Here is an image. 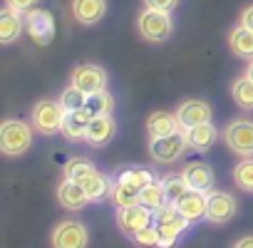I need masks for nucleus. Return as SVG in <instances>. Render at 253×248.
<instances>
[{
	"mask_svg": "<svg viewBox=\"0 0 253 248\" xmlns=\"http://www.w3.org/2000/svg\"><path fill=\"white\" fill-rule=\"evenodd\" d=\"M65 179L77 181L84 189V194L89 196V201H99L107 194H112V186H109L107 176L99 174L97 166L87 159H70L65 164Z\"/></svg>",
	"mask_w": 253,
	"mask_h": 248,
	"instance_id": "obj_1",
	"label": "nucleus"
},
{
	"mask_svg": "<svg viewBox=\"0 0 253 248\" xmlns=\"http://www.w3.org/2000/svg\"><path fill=\"white\" fill-rule=\"evenodd\" d=\"M33 129L23 119H5L0 127V152L5 157H20L33 147Z\"/></svg>",
	"mask_w": 253,
	"mask_h": 248,
	"instance_id": "obj_2",
	"label": "nucleus"
},
{
	"mask_svg": "<svg viewBox=\"0 0 253 248\" xmlns=\"http://www.w3.org/2000/svg\"><path fill=\"white\" fill-rule=\"evenodd\" d=\"M154 226L159 233V248H171L179 241V236L189 228V221L176 211L174 204H164L154 211Z\"/></svg>",
	"mask_w": 253,
	"mask_h": 248,
	"instance_id": "obj_3",
	"label": "nucleus"
},
{
	"mask_svg": "<svg viewBox=\"0 0 253 248\" xmlns=\"http://www.w3.org/2000/svg\"><path fill=\"white\" fill-rule=\"evenodd\" d=\"M65 117H67V109L60 104V102H52V99H40L35 107H33V127L35 132L45 134V137H52L57 132H62V124H65Z\"/></svg>",
	"mask_w": 253,
	"mask_h": 248,
	"instance_id": "obj_4",
	"label": "nucleus"
},
{
	"mask_svg": "<svg viewBox=\"0 0 253 248\" xmlns=\"http://www.w3.org/2000/svg\"><path fill=\"white\" fill-rule=\"evenodd\" d=\"M223 142L233 154L243 159L253 157V119H233L223 129Z\"/></svg>",
	"mask_w": 253,
	"mask_h": 248,
	"instance_id": "obj_5",
	"label": "nucleus"
},
{
	"mask_svg": "<svg viewBox=\"0 0 253 248\" xmlns=\"http://www.w3.org/2000/svg\"><path fill=\"white\" fill-rule=\"evenodd\" d=\"M137 28H139V35L147 40V42H164L171 30H174V23H171V15L169 13H162V10H144L137 20Z\"/></svg>",
	"mask_w": 253,
	"mask_h": 248,
	"instance_id": "obj_6",
	"label": "nucleus"
},
{
	"mask_svg": "<svg viewBox=\"0 0 253 248\" xmlns=\"http://www.w3.org/2000/svg\"><path fill=\"white\" fill-rule=\"evenodd\" d=\"M50 243H52V248H87L89 233H87L84 223H80L75 218H67V221H60L52 228Z\"/></svg>",
	"mask_w": 253,
	"mask_h": 248,
	"instance_id": "obj_7",
	"label": "nucleus"
},
{
	"mask_svg": "<svg viewBox=\"0 0 253 248\" xmlns=\"http://www.w3.org/2000/svg\"><path fill=\"white\" fill-rule=\"evenodd\" d=\"M189 147L186 142V132H176V134H169V137H157V139H149V154L154 162L159 164H174L184 149Z\"/></svg>",
	"mask_w": 253,
	"mask_h": 248,
	"instance_id": "obj_8",
	"label": "nucleus"
},
{
	"mask_svg": "<svg viewBox=\"0 0 253 248\" xmlns=\"http://www.w3.org/2000/svg\"><path fill=\"white\" fill-rule=\"evenodd\" d=\"M152 221H154V211H149V208L142 206V204L124 206V208L117 211V226H119V231L126 233V236L139 233L142 228L152 226Z\"/></svg>",
	"mask_w": 253,
	"mask_h": 248,
	"instance_id": "obj_9",
	"label": "nucleus"
},
{
	"mask_svg": "<svg viewBox=\"0 0 253 248\" xmlns=\"http://www.w3.org/2000/svg\"><path fill=\"white\" fill-rule=\"evenodd\" d=\"M70 84L82 89L87 97L94 94V92H102L107 87V72L104 67L99 65H80L72 70V77H70Z\"/></svg>",
	"mask_w": 253,
	"mask_h": 248,
	"instance_id": "obj_10",
	"label": "nucleus"
},
{
	"mask_svg": "<svg viewBox=\"0 0 253 248\" xmlns=\"http://www.w3.org/2000/svg\"><path fill=\"white\" fill-rule=\"evenodd\" d=\"M238 211V204L226 191H209L206 194V221L211 223H228Z\"/></svg>",
	"mask_w": 253,
	"mask_h": 248,
	"instance_id": "obj_11",
	"label": "nucleus"
},
{
	"mask_svg": "<svg viewBox=\"0 0 253 248\" xmlns=\"http://www.w3.org/2000/svg\"><path fill=\"white\" fill-rule=\"evenodd\" d=\"M25 30L38 45H47L55 38V18L47 10H30L25 20Z\"/></svg>",
	"mask_w": 253,
	"mask_h": 248,
	"instance_id": "obj_12",
	"label": "nucleus"
},
{
	"mask_svg": "<svg viewBox=\"0 0 253 248\" xmlns=\"http://www.w3.org/2000/svg\"><path fill=\"white\" fill-rule=\"evenodd\" d=\"M176 117H179L184 129H191V127H199V124L211 122V107L204 99H186V102L179 104Z\"/></svg>",
	"mask_w": 253,
	"mask_h": 248,
	"instance_id": "obj_13",
	"label": "nucleus"
},
{
	"mask_svg": "<svg viewBox=\"0 0 253 248\" xmlns=\"http://www.w3.org/2000/svg\"><path fill=\"white\" fill-rule=\"evenodd\" d=\"M117 132V122L112 119V114H102V117H92L89 127H87V134H84V142L92 144V147H104L112 142Z\"/></svg>",
	"mask_w": 253,
	"mask_h": 248,
	"instance_id": "obj_14",
	"label": "nucleus"
},
{
	"mask_svg": "<svg viewBox=\"0 0 253 248\" xmlns=\"http://www.w3.org/2000/svg\"><path fill=\"white\" fill-rule=\"evenodd\" d=\"M181 176H184V181L189 184L191 191L209 194L211 186H213V169H211L209 164H204V162H191V164H186L184 171H181Z\"/></svg>",
	"mask_w": 253,
	"mask_h": 248,
	"instance_id": "obj_15",
	"label": "nucleus"
},
{
	"mask_svg": "<svg viewBox=\"0 0 253 248\" xmlns=\"http://www.w3.org/2000/svg\"><path fill=\"white\" fill-rule=\"evenodd\" d=\"M89 122H92V112H89L87 107L75 109V112H67L60 134H62L67 142H80V139H84V134H87Z\"/></svg>",
	"mask_w": 253,
	"mask_h": 248,
	"instance_id": "obj_16",
	"label": "nucleus"
},
{
	"mask_svg": "<svg viewBox=\"0 0 253 248\" xmlns=\"http://www.w3.org/2000/svg\"><path fill=\"white\" fill-rule=\"evenodd\" d=\"M184 127H181V122H179V117L176 114H171V112H154V114H149V119H147V132H149V139H157V137H169V134H176V132H181Z\"/></svg>",
	"mask_w": 253,
	"mask_h": 248,
	"instance_id": "obj_17",
	"label": "nucleus"
},
{
	"mask_svg": "<svg viewBox=\"0 0 253 248\" xmlns=\"http://www.w3.org/2000/svg\"><path fill=\"white\" fill-rule=\"evenodd\" d=\"M107 13V0H72V15L82 25H97Z\"/></svg>",
	"mask_w": 253,
	"mask_h": 248,
	"instance_id": "obj_18",
	"label": "nucleus"
},
{
	"mask_svg": "<svg viewBox=\"0 0 253 248\" xmlns=\"http://www.w3.org/2000/svg\"><path fill=\"white\" fill-rule=\"evenodd\" d=\"M174 206L189 223L206 218V194H201V191H186Z\"/></svg>",
	"mask_w": 253,
	"mask_h": 248,
	"instance_id": "obj_19",
	"label": "nucleus"
},
{
	"mask_svg": "<svg viewBox=\"0 0 253 248\" xmlns=\"http://www.w3.org/2000/svg\"><path fill=\"white\" fill-rule=\"evenodd\" d=\"M57 201H60V206H65V208H70V211H80V208H84V206L89 204V196L84 194V189H82L77 181L65 179V181L57 186Z\"/></svg>",
	"mask_w": 253,
	"mask_h": 248,
	"instance_id": "obj_20",
	"label": "nucleus"
},
{
	"mask_svg": "<svg viewBox=\"0 0 253 248\" xmlns=\"http://www.w3.org/2000/svg\"><path fill=\"white\" fill-rule=\"evenodd\" d=\"M20 15L23 13H18V10H13L8 5L3 8V13H0V42H3V45H13L23 35L25 23H23Z\"/></svg>",
	"mask_w": 253,
	"mask_h": 248,
	"instance_id": "obj_21",
	"label": "nucleus"
},
{
	"mask_svg": "<svg viewBox=\"0 0 253 248\" xmlns=\"http://www.w3.org/2000/svg\"><path fill=\"white\" fill-rule=\"evenodd\" d=\"M216 139H218V132H216V127H213L211 122L186 129V142H189V147H191L194 152H201V154L209 152V149L213 147Z\"/></svg>",
	"mask_w": 253,
	"mask_h": 248,
	"instance_id": "obj_22",
	"label": "nucleus"
},
{
	"mask_svg": "<svg viewBox=\"0 0 253 248\" xmlns=\"http://www.w3.org/2000/svg\"><path fill=\"white\" fill-rule=\"evenodd\" d=\"M228 47L233 55H238L243 60H253V30H248L243 25L233 28L228 35Z\"/></svg>",
	"mask_w": 253,
	"mask_h": 248,
	"instance_id": "obj_23",
	"label": "nucleus"
},
{
	"mask_svg": "<svg viewBox=\"0 0 253 248\" xmlns=\"http://www.w3.org/2000/svg\"><path fill=\"white\" fill-rule=\"evenodd\" d=\"M139 204L142 206H147L149 211H157V208H162L164 204H169L167 201V191H164V184L162 181H152V184H147L144 189H142V194H139Z\"/></svg>",
	"mask_w": 253,
	"mask_h": 248,
	"instance_id": "obj_24",
	"label": "nucleus"
},
{
	"mask_svg": "<svg viewBox=\"0 0 253 248\" xmlns=\"http://www.w3.org/2000/svg\"><path fill=\"white\" fill-rule=\"evenodd\" d=\"M139 194H142L139 189H134V186H129V184H124L122 179H117L114 186H112V201L117 204V208L139 204Z\"/></svg>",
	"mask_w": 253,
	"mask_h": 248,
	"instance_id": "obj_25",
	"label": "nucleus"
},
{
	"mask_svg": "<svg viewBox=\"0 0 253 248\" xmlns=\"http://www.w3.org/2000/svg\"><path fill=\"white\" fill-rule=\"evenodd\" d=\"M231 94H233V102L241 109H253V80H248L246 75L238 77L231 87Z\"/></svg>",
	"mask_w": 253,
	"mask_h": 248,
	"instance_id": "obj_26",
	"label": "nucleus"
},
{
	"mask_svg": "<svg viewBox=\"0 0 253 248\" xmlns=\"http://www.w3.org/2000/svg\"><path fill=\"white\" fill-rule=\"evenodd\" d=\"M84 107L92 112V117L112 114V109H114V97H112L107 89H102V92H94V94H89Z\"/></svg>",
	"mask_w": 253,
	"mask_h": 248,
	"instance_id": "obj_27",
	"label": "nucleus"
},
{
	"mask_svg": "<svg viewBox=\"0 0 253 248\" xmlns=\"http://www.w3.org/2000/svg\"><path fill=\"white\" fill-rule=\"evenodd\" d=\"M233 181L241 191L246 194H253V157L238 162V166L233 169Z\"/></svg>",
	"mask_w": 253,
	"mask_h": 248,
	"instance_id": "obj_28",
	"label": "nucleus"
},
{
	"mask_svg": "<svg viewBox=\"0 0 253 248\" xmlns=\"http://www.w3.org/2000/svg\"><path fill=\"white\" fill-rule=\"evenodd\" d=\"M162 184H164V191H167V201H169V204H176L186 191H191L181 174H169V176L162 179Z\"/></svg>",
	"mask_w": 253,
	"mask_h": 248,
	"instance_id": "obj_29",
	"label": "nucleus"
},
{
	"mask_svg": "<svg viewBox=\"0 0 253 248\" xmlns=\"http://www.w3.org/2000/svg\"><path fill=\"white\" fill-rule=\"evenodd\" d=\"M119 179H122L124 184H129V186L139 189V191H142L147 184H152V181H154L152 171H144V169H124V171L119 174Z\"/></svg>",
	"mask_w": 253,
	"mask_h": 248,
	"instance_id": "obj_30",
	"label": "nucleus"
},
{
	"mask_svg": "<svg viewBox=\"0 0 253 248\" xmlns=\"http://www.w3.org/2000/svg\"><path fill=\"white\" fill-rule=\"evenodd\" d=\"M60 104L67 109V112H75V109H82L84 104H87V94L82 92V89H77V87H67L62 94H60Z\"/></svg>",
	"mask_w": 253,
	"mask_h": 248,
	"instance_id": "obj_31",
	"label": "nucleus"
},
{
	"mask_svg": "<svg viewBox=\"0 0 253 248\" xmlns=\"http://www.w3.org/2000/svg\"><path fill=\"white\" fill-rule=\"evenodd\" d=\"M132 238H134V243H137L139 248H159V233H157V226H147V228H142L139 233H134Z\"/></svg>",
	"mask_w": 253,
	"mask_h": 248,
	"instance_id": "obj_32",
	"label": "nucleus"
},
{
	"mask_svg": "<svg viewBox=\"0 0 253 248\" xmlns=\"http://www.w3.org/2000/svg\"><path fill=\"white\" fill-rule=\"evenodd\" d=\"M179 0H144V5L149 10H162V13H171L176 8Z\"/></svg>",
	"mask_w": 253,
	"mask_h": 248,
	"instance_id": "obj_33",
	"label": "nucleus"
},
{
	"mask_svg": "<svg viewBox=\"0 0 253 248\" xmlns=\"http://www.w3.org/2000/svg\"><path fill=\"white\" fill-rule=\"evenodd\" d=\"M40 0H5V5L18 10V13H30V8H35Z\"/></svg>",
	"mask_w": 253,
	"mask_h": 248,
	"instance_id": "obj_34",
	"label": "nucleus"
},
{
	"mask_svg": "<svg viewBox=\"0 0 253 248\" xmlns=\"http://www.w3.org/2000/svg\"><path fill=\"white\" fill-rule=\"evenodd\" d=\"M241 25L248 28V30H253V5H248V8L241 13Z\"/></svg>",
	"mask_w": 253,
	"mask_h": 248,
	"instance_id": "obj_35",
	"label": "nucleus"
},
{
	"mask_svg": "<svg viewBox=\"0 0 253 248\" xmlns=\"http://www.w3.org/2000/svg\"><path fill=\"white\" fill-rule=\"evenodd\" d=\"M233 248H253V236H243V238H238Z\"/></svg>",
	"mask_w": 253,
	"mask_h": 248,
	"instance_id": "obj_36",
	"label": "nucleus"
},
{
	"mask_svg": "<svg viewBox=\"0 0 253 248\" xmlns=\"http://www.w3.org/2000/svg\"><path fill=\"white\" fill-rule=\"evenodd\" d=\"M246 77H248V80H253V60H251V62H248V67H246Z\"/></svg>",
	"mask_w": 253,
	"mask_h": 248,
	"instance_id": "obj_37",
	"label": "nucleus"
}]
</instances>
